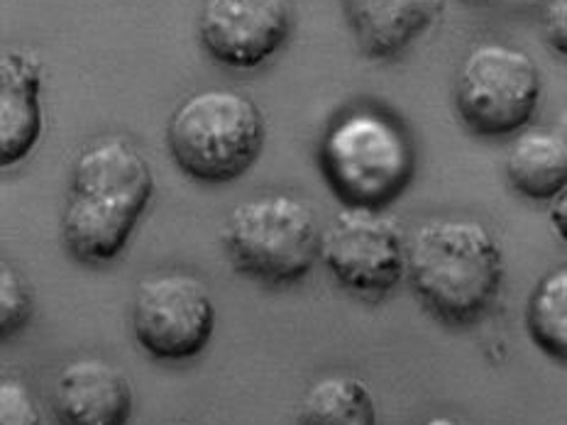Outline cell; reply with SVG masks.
Here are the masks:
<instances>
[{"label":"cell","mask_w":567,"mask_h":425,"mask_svg":"<svg viewBox=\"0 0 567 425\" xmlns=\"http://www.w3.org/2000/svg\"><path fill=\"white\" fill-rule=\"evenodd\" d=\"M155 194L145 155L123 135L79 152L62 216L64 250L81 265H109L123 255Z\"/></svg>","instance_id":"1"},{"label":"cell","mask_w":567,"mask_h":425,"mask_svg":"<svg viewBox=\"0 0 567 425\" xmlns=\"http://www.w3.org/2000/svg\"><path fill=\"white\" fill-rule=\"evenodd\" d=\"M406 279L423 309L439 321L472 325L499 297L504 252L482 222L435 218L409 238Z\"/></svg>","instance_id":"2"},{"label":"cell","mask_w":567,"mask_h":425,"mask_svg":"<svg viewBox=\"0 0 567 425\" xmlns=\"http://www.w3.org/2000/svg\"><path fill=\"white\" fill-rule=\"evenodd\" d=\"M318 167L342 208L384 210L404 196L413 172L411 137L380 111H350L326 129Z\"/></svg>","instance_id":"3"},{"label":"cell","mask_w":567,"mask_h":425,"mask_svg":"<svg viewBox=\"0 0 567 425\" xmlns=\"http://www.w3.org/2000/svg\"><path fill=\"white\" fill-rule=\"evenodd\" d=\"M267 139L265 115L245 93L208 89L169 117L167 147L176 169L198 184H230L252 169Z\"/></svg>","instance_id":"4"},{"label":"cell","mask_w":567,"mask_h":425,"mask_svg":"<svg viewBox=\"0 0 567 425\" xmlns=\"http://www.w3.org/2000/svg\"><path fill=\"white\" fill-rule=\"evenodd\" d=\"M323 232L313 208L289 194L255 196L235 206L220 232L223 250L243 277L289 287L311 274Z\"/></svg>","instance_id":"5"},{"label":"cell","mask_w":567,"mask_h":425,"mask_svg":"<svg viewBox=\"0 0 567 425\" xmlns=\"http://www.w3.org/2000/svg\"><path fill=\"white\" fill-rule=\"evenodd\" d=\"M540 71L526 52L487 42L472 50L455 81V111L472 135L499 139L524 133L540 103Z\"/></svg>","instance_id":"6"},{"label":"cell","mask_w":567,"mask_h":425,"mask_svg":"<svg viewBox=\"0 0 567 425\" xmlns=\"http://www.w3.org/2000/svg\"><path fill=\"white\" fill-rule=\"evenodd\" d=\"M321 259L342 289L362 299H382L406 277L404 228L372 208H342L323 230Z\"/></svg>","instance_id":"7"},{"label":"cell","mask_w":567,"mask_h":425,"mask_svg":"<svg viewBox=\"0 0 567 425\" xmlns=\"http://www.w3.org/2000/svg\"><path fill=\"white\" fill-rule=\"evenodd\" d=\"M216 330V305L200 279L182 271L140 281L133 301L137 345L164 362L198 357Z\"/></svg>","instance_id":"8"},{"label":"cell","mask_w":567,"mask_h":425,"mask_svg":"<svg viewBox=\"0 0 567 425\" xmlns=\"http://www.w3.org/2000/svg\"><path fill=\"white\" fill-rule=\"evenodd\" d=\"M289 38V0H206L198 18V40L206 54L238 71L267 64Z\"/></svg>","instance_id":"9"},{"label":"cell","mask_w":567,"mask_h":425,"mask_svg":"<svg viewBox=\"0 0 567 425\" xmlns=\"http://www.w3.org/2000/svg\"><path fill=\"white\" fill-rule=\"evenodd\" d=\"M135 392L125 372L105 360H76L59 372L52 411L59 425H127Z\"/></svg>","instance_id":"10"},{"label":"cell","mask_w":567,"mask_h":425,"mask_svg":"<svg viewBox=\"0 0 567 425\" xmlns=\"http://www.w3.org/2000/svg\"><path fill=\"white\" fill-rule=\"evenodd\" d=\"M42 62L25 50H8L0 59V162L3 169L25 162L44 129Z\"/></svg>","instance_id":"11"},{"label":"cell","mask_w":567,"mask_h":425,"mask_svg":"<svg viewBox=\"0 0 567 425\" xmlns=\"http://www.w3.org/2000/svg\"><path fill=\"white\" fill-rule=\"evenodd\" d=\"M445 0H342L358 50L386 62L404 54L441 18Z\"/></svg>","instance_id":"12"},{"label":"cell","mask_w":567,"mask_h":425,"mask_svg":"<svg viewBox=\"0 0 567 425\" xmlns=\"http://www.w3.org/2000/svg\"><path fill=\"white\" fill-rule=\"evenodd\" d=\"M504 172L518 196L550 204L567 188V133L563 127L518 133L506 149Z\"/></svg>","instance_id":"13"},{"label":"cell","mask_w":567,"mask_h":425,"mask_svg":"<svg viewBox=\"0 0 567 425\" xmlns=\"http://www.w3.org/2000/svg\"><path fill=\"white\" fill-rule=\"evenodd\" d=\"M377 404L370 386L358 376L330 374L303 394L299 425H377Z\"/></svg>","instance_id":"14"},{"label":"cell","mask_w":567,"mask_h":425,"mask_svg":"<svg viewBox=\"0 0 567 425\" xmlns=\"http://www.w3.org/2000/svg\"><path fill=\"white\" fill-rule=\"evenodd\" d=\"M526 330L546 357L567 364V267L548 271L530 291Z\"/></svg>","instance_id":"15"},{"label":"cell","mask_w":567,"mask_h":425,"mask_svg":"<svg viewBox=\"0 0 567 425\" xmlns=\"http://www.w3.org/2000/svg\"><path fill=\"white\" fill-rule=\"evenodd\" d=\"M32 289L8 262L0 265V330L3 338L20 333L32 318Z\"/></svg>","instance_id":"16"},{"label":"cell","mask_w":567,"mask_h":425,"mask_svg":"<svg viewBox=\"0 0 567 425\" xmlns=\"http://www.w3.org/2000/svg\"><path fill=\"white\" fill-rule=\"evenodd\" d=\"M0 425H44L38 401L20 380L0 382Z\"/></svg>","instance_id":"17"},{"label":"cell","mask_w":567,"mask_h":425,"mask_svg":"<svg viewBox=\"0 0 567 425\" xmlns=\"http://www.w3.org/2000/svg\"><path fill=\"white\" fill-rule=\"evenodd\" d=\"M543 40L567 69V0H553L543 15Z\"/></svg>","instance_id":"18"},{"label":"cell","mask_w":567,"mask_h":425,"mask_svg":"<svg viewBox=\"0 0 567 425\" xmlns=\"http://www.w3.org/2000/svg\"><path fill=\"white\" fill-rule=\"evenodd\" d=\"M548 222H550V228L555 232V238L567 245V188L558 198L550 200Z\"/></svg>","instance_id":"19"},{"label":"cell","mask_w":567,"mask_h":425,"mask_svg":"<svg viewBox=\"0 0 567 425\" xmlns=\"http://www.w3.org/2000/svg\"><path fill=\"white\" fill-rule=\"evenodd\" d=\"M423 425H463V423H460V421L453 418V416H435V418H431V421H425Z\"/></svg>","instance_id":"20"}]
</instances>
